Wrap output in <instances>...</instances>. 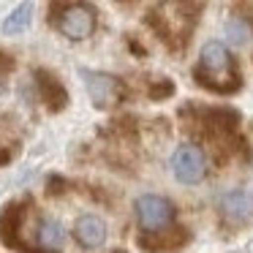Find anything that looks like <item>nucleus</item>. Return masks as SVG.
Wrapping results in <instances>:
<instances>
[{
	"label": "nucleus",
	"mask_w": 253,
	"mask_h": 253,
	"mask_svg": "<svg viewBox=\"0 0 253 253\" xmlns=\"http://www.w3.org/2000/svg\"><path fill=\"white\" fill-rule=\"evenodd\" d=\"M196 79L199 84H204L207 90H215V93H234L240 87V74L234 68V60L220 41H207L202 46Z\"/></svg>",
	"instance_id": "nucleus-1"
},
{
	"label": "nucleus",
	"mask_w": 253,
	"mask_h": 253,
	"mask_svg": "<svg viewBox=\"0 0 253 253\" xmlns=\"http://www.w3.org/2000/svg\"><path fill=\"white\" fill-rule=\"evenodd\" d=\"M169 11L171 14H164V8L158 6L155 14L150 17V22L155 25V30H158L169 44L182 46L188 41V33H191V28H193L196 14H182V11H188V6H169Z\"/></svg>",
	"instance_id": "nucleus-2"
},
{
	"label": "nucleus",
	"mask_w": 253,
	"mask_h": 253,
	"mask_svg": "<svg viewBox=\"0 0 253 253\" xmlns=\"http://www.w3.org/2000/svg\"><path fill=\"white\" fill-rule=\"evenodd\" d=\"M55 22L63 36H68L74 41H82L95 30V8L87 6V3H68V6L60 8Z\"/></svg>",
	"instance_id": "nucleus-3"
},
{
	"label": "nucleus",
	"mask_w": 253,
	"mask_h": 253,
	"mask_svg": "<svg viewBox=\"0 0 253 253\" xmlns=\"http://www.w3.org/2000/svg\"><path fill=\"white\" fill-rule=\"evenodd\" d=\"M82 79H84V90H87L90 101H93L98 109H109V106L120 104L123 101V82L112 74H104V71H82Z\"/></svg>",
	"instance_id": "nucleus-4"
},
{
	"label": "nucleus",
	"mask_w": 253,
	"mask_h": 253,
	"mask_svg": "<svg viewBox=\"0 0 253 253\" xmlns=\"http://www.w3.org/2000/svg\"><path fill=\"white\" fill-rule=\"evenodd\" d=\"M136 218L139 226H142L147 234L164 229L174 220V204L164 196H155V193H147V196L136 199Z\"/></svg>",
	"instance_id": "nucleus-5"
},
{
	"label": "nucleus",
	"mask_w": 253,
	"mask_h": 253,
	"mask_svg": "<svg viewBox=\"0 0 253 253\" xmlns=\"http://www.w3.org/2000/svg\"><path fill=\"white\" fill-rule=\"evenodd\" d=\"M171 171L180 182H199L207 171V161H204V153L196 147V144H180L171 155Z\"/></svg>",
	"instance_id": "nucleus-6"
},
{
	"label": "nucleus",
	"mask_w": 253,
	"mask_h": 253,
	"mask_svg": "<svg viewBox=\"0 0 253 253\" xmlns=\"http://www.w3.org/2000/svg\"><path fill=\"white\" fill-rule=\"evenodd\" d=\"M74 237H77V242L84 251H95V248H101L106 240V223L98 215H82V218H77V223H74Z\"/></svg>",
	"instance_id": "nucleus-7"
},
{
	"label": "nucleus",
	"mask_w": 253,
	"mask_h": 253,
	"mask_svg": "<svg viewBox=\"0 0 253 253\" xmlns=\"http://www.w3.org/2000/svg\"><path fill=\"white\" fill-rule=\"evenodd\" d=\"M36 79H39L41 95H44V101L49 104L52 112L63 109V106L68 104V93H66V87L60 84V79H57V77H52L49 71H36Z\"/></svg>",
	"instance_id": "nucleus-8"
},
{
	"label": "nucleus",
	"mask_w": 253,
	"mask_h": 253,
	"mask_svg": "<svg viewBox=\"0 0 253 253\" xmlns=\"http://www.w3.org/2000/svg\"><path fill=\"white\" fill-rule=\"evenodd\" d=\"M188 240L185 229H169V231H153V237L144 234L139 237V245L144 248V251H169V248H177L182 245V242Z\"/></svg>",
	"instance_id": "nucleus-9"
},
{
	"label": "nucleus",
	"mask_w": 253,
	"mask_h": 253,
	"mask_svg": "<svg viewBox=\"0 0 253 253\" xmlns=\"http://www.w3.org/2000/svg\"><path fill=\"white\" fill-rule=\"evenodd\" d=\"M220 207H223L226 218L248 220L251 218V210H253V202H251V196H248L245 191H229V193H223V199H220Z\"/></svg>",
	"instance_id": "nucleus-10"
},
{
	"label": "nucleus",
	"mask_w": 253,
	"mask_h": 253,
	"mask_svg": "<svg viewBox=\"0 0 253 253\" xmlns=\"http://www.w3.org/2000/svg\"><path fill=\"white\" fill-rule=\"evenodd\" d=\"M63 242H66V229L57 223L55 218H46L39 223V248L41 251H60Z\"/></svg>",
	"instance_id": "nucleus-11"
},
{
	"label": "nucleus",
	"mask_w": 253,
	"mask_h": 253,
	"mask_svg": "<svg viewBox=\"0 0 253 253\" xmlns=\"http://www.w3.org/2000/svg\"><path fill=\"white\" fill-rule=\"evenodd\" d=\"M30 19H33V3H19V6L3 19V33L6 36L22 33V30L30 25Z\"/></svg>",
	"instance_id": "nucleus-12"
},
{
	"label": "nucleus",
	"mask_w": 253,
	"mask_h": 253,
	"mask_svg": "<svg viewBox=\"0 0 253 253\" xmlns=\"http://www.w3.org/2000/svg\"><path fill=\"white\" fill-rule=\"evenodd\" d=\"M226 36H229V41L234 46H245L248 41H251V25H248L245 19H231V22L226 25Z\"/></svg>",
	"instance_id": "nucleus-13"
},
{
	"label": "nucleus",
	"mask_w": 253,
	"mask_h": 253,
	"mask_svg": "<svg viewBox=\"0 0 253 253\" xmlns=\"http://www.w3.org/2000/svg\"><path fill=\"white\" fill-rule=\"evenodd\" d=\"M0 68H3V71H11V60H8V55H3V52H0Z\"/></svg>",
	"instance_id": "nucleus-14"
},
{
	"label": "nucleus",
	"mask_w": 253,
	"mask_h": 253,
	"mask_svg": "<svg viewBox=\"0 0 253 253\" xmlns=\"http://www.w3.org/2000/svg\"><path fill=\"white\" fill-rule=\"evenodd\" d=\"M0 164H8V153H6V150H0Z\"/></svg>",
	"instance_id": "nucleus-15"
}]
</instances>
